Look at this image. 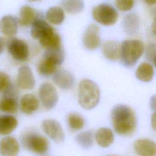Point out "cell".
Masks as SVG:
<instances>
[{
    "mask_svg": "<svg viewBox=\"0 0 156 156\" xmlns=\"http://www.w3.org/2000/svg\"><path fill=\"white\" fill-rule=\"evenodd\" d=\"M111 120L115 131L122 136L133 135L137 127L135 112L128 105L118 104L111 112Z\"/></svg>",
    "mask_w": 156,
    "mask_h": 156,
    "instance_id": "6da1fadb",
    "label": "cell"
},
{
    "mask_svg": "<svg viewBox=\"0 0 156 156\" xmlns=\"http://www.w3.org/2000/svg\"><path fill=\"white\" fill-rule=\"evenodd\" d=\"M64 59L65 53L62 47L46 49L43 58L38 65V73L43 77L52 75L63 63Z\"/></svg>",
    "mask_w": 156,
    "mask_h": 156,
    "instance_id": "7a4b0ae2",
    "label": "cell"
},
{
    "mask_svg": "<svg viewBox=\"0 0 156 156\" xmlns=\"http://www.w3.org/2000/svg\"><path fill=\"white\" fill-rule=\"evenodd\" d=\"M101 93L98 85L90 79H83L79 84L78 101L80 105L86 110L94 108L100 100Z\"/></svg>",
    "mask_w": 156,
    "mask_h": 156,
    "instance_id": "3957f363",
    "label": "cell"
},
{
    "mask_svg": "<svg viewBox=\"0 0 156 156\" xmlns=\"http://www.w3.org/2000/svg\"><path fill=\"white\" fill-rule=\"evenodd\" d=\"M144 51L143 43L138 40H126L121 45L120 58L121 63L126 67L135 65Z\"/></svg>",
    "mask_w": 156,
    "mask_h": 156,
    "instance_id": "277c9868",
    "label": "cell"
},
{
    "mask_svg": "<svg viewBox=\"0 0 156 156\" xmlns=\"http://www.w3.org/2000/svg\"><path fill=\"white\" fill-rule=\"evenodd\" d=\"M21 143L26 149L36 154H44L49 149V142L46 138L34 132H27L23 135Z\"/></svg>",
    "mask_w": 156,
    "mask_h": 156,
    "instance_id": "5b68a950",
    "label": "cell"
},
{
    "mask_svg": "<svg viewBox=\"0 0 156 156\" xmlns=\"http://www.w3.org/2000/svg\"><path fill=\"white\" fill-rule=\"evenodd\" d=\"M92 16L101 24L111 26L117 21L118 15L113 6L107 4H101L93 9Z\"/></svg>",
    "mask_w": 156,
    "mask_h": 156,
    "instance_id": "8992f818",
    "label": "cell"
},
{
    "mask_svg": "<svg viewBox=\"0 0 156 156\" xmlns=\"http://www.w3.org/2000/svg\"><path fill=\"white\" fill-rule=\"evenodd\" d=\"M40 100L43 107L51 110L57 104L58 99V93L55 87L50 83H43L38 90Z\"/></svg>",
    "mask_w": 156,
    "mask_h": 156,
    "instance_id": "52a82bcc",
    "label": "cell"
},
{
    "mask_svg": "<svg viewBox=\"0 0 156 156\" xmlns=\"http://www.w3.org/2000/svg\"><path fill=\"white\" fill-rule=\"evenodd\" d=\"M7 47L9 52L16 60L24 62L27 60L29 55V47L24 40L12 38L8 41Z\"/></svg>",
    "mask_w": 156,
    "mask_h": 156,
    "instance_id": "ba28073f",
    "label": "cell"
},
{
    "mask_svg": "<svg viewBox=\"0 0 156 156\" xmlns=\"http://www.w3.org/2000/svg\"><path fill=\"white\" fill-rule=\"evenodd\" d=\"M43 131L56 143L65 140V133L60 124L54 119H45L41 123Z\"/></svg>",
    "mask_w": 156,
    "mask_h": 156,
    "instance_id": "9c48e42d",
    "label": "cell"
},
{
    "mask_svg": "<svg viewBox=\"0 0 156 156\" xmlns=\"http://www.w3.org/2000/svg\"><path fill=\"white\" fill-rule=\"evenodd\" d=\"M83 44L88 50H94L101 44L99 28L94 24H90L83 35Z\"/></svg>",
    "mask_w": 156,
    "mask_h": 156,
    "instance_id": "30bf717a",
    "label": "cell"
},
{
    "mask_svg": "<svg viewBox=\"0 0 156 156\" xmlns=\"http://www.w3.org/2000/svg\"><path fill=\"white\" fill-rule=\"evenodd\" d=\"M17 85L23 90H31L35 84V78L30 68L22 66L19 68L16 77Z\"/></svg>",
    "mask_w": 156,
    "mask_h": 156,
    "instance_id": "8fae6325",
    "label": "cell"
},
{
    "mask_svg": "<svg viewBox=\"0 0 156 156\" xmlns=\"http://www.w3.org/2000/svg\"><path fill=\"white\" fill-rule=\"evenodd\" d=\"M53 82L62 90H69L73 88L75 83L74 76L69 71L58 69L52 74Z\"/></svg>",
    "mask_w": 156,
    "mask_h": 156,
    "instance_id": "7c38bea8",
    "label": "cell"
},
{
    "mask_svg": "<svg viewBox=\"0 0 156 156\" xmlns=\"http://www.w3.org/2000/svg\"><path fill=\"white\" fill-rule=\"evenodd\" d=\"M135 153L139 156H155L156 146L154 141L148 138L136 140L133 144Z\"/></svg>",
    "mask_w": 156,
    "mask_h": 156,
    "instance_id": "4fadbf2b",
    "label": "cell"
},
{
    "mask_svg": "<svg viewBox=\"0 0 156 156\" xmlns=\"http://www.w3.org/2000/svg\"><path fill=\"white\" fill-rule=\"evenodd\" d=\"M20 151L17 140L12 136H6L0 141V154L2 156H16Z\"/></svg>",
    "mask_w": 156,
    "mask_h": 156,
    "instance_id": "5bb4252c",
    "label": "cell"
},
{
    "mask_svg": "<svg viewBox=\"0 0 156 156\" xmlns=\"http://www.w3.org/2000/svg\"><path fill=\"white\" fill-rule=\"evenodd\" d=\"M18 21L13 16L5 15L0 20V32L8 36L13 37L18 32Z\"/></svg>",
    "mask_w": 156,
    "mask_h": 156,
    "instance_id": "9a60e30c",
    "label": "cell"
},
{
    "mask_svg": "<svg viewBox=\"0 0 156 156\" xmlns=\"http://www.w3.org/2000/svg\"><path fill=\"white\" fill-rule=\"evenodd\" d=\"M20 107L22 113L31 115L38 110L39 100L32 94H26L21 99Z\"/></svg>",
    "mask_w": 156,
    "mask_h": 156,
    "instance_id": "2e32d148",
    "label": "cell"
},
{
    "mask_svg": "<svg viewBox=\"0 0 156 156\" xmlns=\"http://www.w3.org/2000/svg\"><path fill=\"white\" fill-rule=\"evenodd\" d=\"M121 45L115 40L106 41L102 48V52L107 59L115 61L120 58Z\"/></svg>",
    "mask_w": 156,
    "mask_h": 156,
    "instance_id": "e0dca14e",
    "label": "cell"
},
{
    "mask_svg": "<svg viewBox=\"0 0 156 156\" xmlns=\"http://www.w3.org/2000/svg\"><path fill=\"white\" fill-rule=\"evenodd\" d=\"M54 29L48 23L41 18H37L32 24L31 36L34 39L40 40L48 32Z\"/></svg>",
    "mask_w": 156,
    "mask_h": 156,
    "instance_id": "ac0fdd59",
    "label": "cell"
},
{
    "mask_svg": "<svg viewBox=\"0 0 156 156\" xmlns=\"http://www.w3.org/2000/svg\"><path fill=\"white\" fill-rule=\"evenodd\" d=\"M114 135L112 131L107 127H101L95 133V140L98 144L102 147H107L113 144Z\"/></svg>",
    "mask_w": 156,
    "mask_h": 156,
    "instance_id": "d6986e66",
    "label": "cell"
},
{
    "mask_svg": "<svg viewBox=\"0 0 156 156\" xmlns=\"http://www.w3.org/2000/svg\"><path fill=\"white\" fill-rule=\"evenodd\" d=\"M39 40L41 45L46 49L61 47L62 42L60 37L57 32H55L54 29L48 32Z\"/></svg>",
    "mask_w": 156,
    "mask_h": 156,
    "instance_id": "ffe728a7",
    "label": "cell"
},
{
    "mask_svg": "<svg viewBox=\"0 0 156 156\" xmlns=\"http://www.w3.org/2000/svg\"><path fill=\"white\" fill-rule=\"evenodd\" d=\"M136 78L143 82L151 81L154 76V69L152 64L147 62L141 63L135 72Z\"/></svg>",
    "mask_w": 156,
    "mask_h": 156,
    "instance_id": "44dd1931",
    "label": "cell"
},
{
    "mask_svg": "<svg viewBox=\"0 0 156 156\" xmlns=\"http://www.w3.org/2000/svg\"><path fill=\"white\" fill-rule=\"evenodd\" d=\"M37 18L35 10L29 5H23L20 10L18 24L22 26H28L32 24Z\"/></svg>",
    "mask_w": 156,
    "mask_h": 156,
    "instance_id": "7402d4cb",
    "label": "cell"
},
{
    "mask_svg": "<svg viewBox=\"0 0 156 156\" xmlns=\"http://www.w3.org/2000/svg\"><path fill=\"white\" fill-rule=\"evenodd\" d=\"M18 126L17 119L12 115L0 116V134L7 135L15 130Z\"/></svg>",
    "mask_w": 156,
    "mask_h": 156,
    "instance_id": "603a6c76",
    "label": "cell"
},
{
    "mask_svg": "<svg viewBox=\"0 0 156 156\" xmlns=\"http://www.w3.org/2000/svg\"><path fill=\"white\" fill-rule=\"evenodd\" d=\"M18 108V104L16 96L4 94L0 98V111L8 113H15Z\"/></svg>",
    "mask_w": 156,
    "mask_h": 156,
    "instance_id": "cb8c5ba5",
    "label": "cell"
},
{
    "mask_svg": "<svg viewBox=\"0 0 156 156\" xmlns=\"http://www.w3.org/2000/svg\"><path fill=\"white\" fill-rule=\"evenodd\" d=\"M140 26V19L135 13L128 14L124 19L123 27L125 32L133 35L136 32Z\"/></svg>",
    "mask_w": 156,
    "mask_h": 156,
    "instance_id": "d4e9b609",
    "label": "cell"
},
{
    "mask_svg": "<svg viewBox=\"0 0 156 156\" xmlns=\"http://www.w3.org/2000/svg\"><path fill=\"white\" fill-rule=\"evenodd\" d=\"M46 18L52 24H60L65 19L63 10L58 6L52 7L47 10L46 13Z\"/></svg>",
    "mask_w": 156,
    "mask_h": 156,
    "instance_id": "484cf974",
    "label": "cell"
},
{
    "mask_svg": "<svg viewBox=\"0 0 156 156\" xmlns=\"http://www.w3.org/2000/svg\"><path fill=\"white\" fill-rule=\"evenodd\" d=\"M62 5L66 12L71 14L79 13L84 8L83 0H62Z\"/></svg>",
    "mask_w": 156,
    "mask_h": 156,
    "instance_id": "4316f807",
    "label": "cell"
},
{
    "mask_svg": "<svg viewBox=\"0 0 156 156\" xmlns=\"http://www.w3.org/2000/svg\"><path fill=\"white\" fill-rule=\"evenodd\" d=\"M77 143L83 149H90L93 144V133L91 130L80 133L76 136Z\"/></svg>",
    "mask_w": 156,
    "mask_h": 156,
    "instance_id": "83f0119b",
    "label": "cell"
},
{
    "mask_svg": "<svg viewBox=\"0 0 156 156\" xmlns=\"http://www.w3.org/2000/svg\"><path fill=\"white\" fill-rule=\"evenodd\" d=\"M67 121L69 127L73 130H79L85 125L84 118L77 113H70L67 116Z\"/></svg>",
    "mask_w": 156,
    "mask_h": 156,
    "instance_id": "f1b7e54d",
    "label": "cell"
},
{
    "mask_svg": "<svg viewBox=\"0 0 156 156\" xmlns=\"http://www.w3.org/2000/svg\"><path fill=\"white\" fill-rule=\"evenodd\" d=\"M12 86L9 75L0 71V93L5 94Z\"/></svg>",
    "mask_w": 156,
    "mask_h": 156,
    "instance_id": "f546056e",
    "label": "cell"
},
{
    "mask_svg": "<svg viewBox=\"0 0 156 156\" xmlns=\"http://www.w3.org/2000/svg\"><path fill=\"white\" fill-rule=\"evenodd\" d=\"M135 0H115L116 7L121 11L126 12L130 10L134 5Z\"/></svg>",
    "mask_w": 156,
    "mask_h": 156,
    "instance_id": "4dcf8cb0",
    "label": "cell"
},
{
    "mask_svg": "<svg viewBox=\"0 0 156 156\" xmlns=\"http://www.w3.org/2000/svg\"><path fill=\"white\" fill-rule=\"evenodd\" d=\"M155 44L154 43H150L146 47V58L152 62L155 65Z\"/></svg>",
    "mask_w": 156,
    "mask_h": 156,
    "instance_id": "1f68e13d",
    "label": "cell"
},
{
    "mask_svg": "<svg viewBox=\"0 0 156 156\" xmlns=\"http://www.w3.org/2000/svg\"><path fill=\"white\" fill-rule=\"evenodd\" d=\"M5 44V41L4 40L0 37V54L2 52L3 50H4V46Z\"/></svg>",
    "mask_w": 156,
    "mask_h": 156,
    "instance_id": "d6a6232c",
    "label": "cell"
},
{
    "mask_svg": "<svg viewBox=\"0 0 156 156\" xmlns=\"http://www.w3.org/2000/svg\"><path fill=\"white\" fill-rule=\"evenodd\" d=\"M144 1L149 5H154L156 3V0H144Z\"/></svg>",
    "mask_w": 156,
    "mask_h": 156,
    "instance_id": "836d02e7",
    "label": "cell"
},
{
    "mask_svg": "<svg viewBox=\"0 0 156 156\" xmlns=\"http://www.w3.org/2000/svg\"><path fill=\"white\" fill-rule=\"evenodd\" d=\"M152 119L153 120V124H152V125H153V128H154V130H155V113L153 114V116H152Z\"/></svg>",
    "mask_w": 156,
    "mask_h": 156,
    "instance_id": "e575fe53",
    "label": "cell"
},
{
    "mask_svg": "<svg viewBox=\"0 0 156 156\" xmlns=\"http://www.w3.org/2000/svg\"><path fill=\"white\" fill-rule=\"evenodd\" d=\"M30 2H34V1H38V0H28Z\"/></svg>",
    "mask_w": 156,
    "mask_h": 156,
    "instance_id": "d590c367",
    "label": "cell"
}]
</instances>
